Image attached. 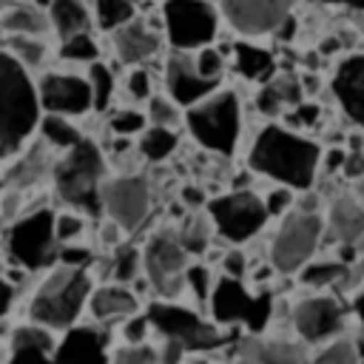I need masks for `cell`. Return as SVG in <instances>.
I'll return each instance as SVG.
<instances>
[{"mask_svg":"<svg viewBox=\"0 0 364 364\" xmlns=\"http://www.w3.org/2000/svg\"><path fill=\"white\" fill-rule=\"evenodd\" d=\"M193 65H196V71H199L202 77H208V80H222L225 54H222V48H216V46H202V48L196 51V57H193Z\"/></svg>","mask_w":364,"mask_h":364,"instance_id":"cell-42","label":"cell"},{"mask_svg":"<svg viewBox=\"0 0 364 364\" xmlns=\"http://www.w3.org/2000/svg\"><path fill=\"white\" fill-rule=\"evenodd\" d=\"M48 14H43V9H37L34 3H14L0 14V31L3 34H26V37H37L43 31H48Z\"/></svg>","mask_w":364,"mask_h":364,"instance_id":"cell-28","label":"cell"},{"mask_svg":"<svg viewBox=\"0 0 364 364\" xmlns=\"http://www.w3.org/2000/svg\"><path fill=\"white\" fill-rule=\"evenodd\" d=\"M128 94L134 100H148L151 97V71L148 68H134L128 74Z\"/></svg>","mask_w":364,"mask_h":364,"instance_id":"cell-49","label":"cell"},{"mask_svg":"<svg viewBox=\"0 0 364 364\" xmlns=\"http://www.w3.org/2000/svg\"><path fill=\"white\" fill-rule=\"evenodd\" d=\"M318 114H321V108L316 102H299L296 108H290L287 122L290 125H299V128H307V125H316L318 122Z\"/></svg>","mask_w":364,"mask_h":364,"instance_id":"cell-48","label":"cell"},{"mask_svg":"<svg viewBox=\"0 0 364 364\" xmlns=\"http://www.w3.org/2000/svg\"><path fill=\"white\" fill-rule=\"evenodd\" d=\"M6 253L14 264L26 270H40L57 259V236H54V213L48 208L31 210L9 228Z\"/></svg>","mask_w":364,"mask_h":364,"instance_id":"cell-11","label":"cell"},{"mask_svg":"<svg viewBox=\"0 0 364 364\" xmlns=\"http://www.w3.org/2000/svg\"><path fill=\"white\" fill-rule=\"evenodd\" d=\"M313 364H364V347L353 344L350 338H336L321 347Z\"/></svg>","mask_w":364,"mask_h":364,"instance_id":"cell-38","label":"cell"},{"mask_svg":"<svg viewBox=\"0 0 364 364\" xmlns=\"http://www.w3.org/2000/svg\"><path fill=\"white\" fill-rule=\"evenodd\" d=\"M293 205V191L287 185H279L273 188L267 196H264V208H267V216H284Z\"/></svg>","mask_w":364,"mask_h":364,"instance_id":"cell-47","label":"cell"},{"mask_svg":"<svg viewBox=\"0 0 364 364\" xmlns=\"http://www.w3.org/2000/svg\"><path fill=\"white\" fill-rule=\"evenodd\" d=\"M91 276L85 267L57 264L34 290L28 301V318L46 330H68L77 324L91 296Z\"/></svg>","mask_w":364,"mask_h":364,"instance_id":"cell-3","label":"cell"},{"mask_svg":"<svg viewBox=\"0 0 364 364\" xmlns=\"http://www.w3.org/2000/svg\"><path fill=\"white\" fill-rule=\"evenodd\" d=\"M233 63H236V71L245 80H253V82H267L276 74V57H273V51H267L262 46H253L247 40L233 43Z\"/></svg>","mask_w":364,"mask_h":364,"instance_id":"cell-26","label":"cell"},{"mask_svg":"<svg viewBox=\"0 0 364 364\" xmlns=\"http://www.w3.org/2000/svg\"><path fill=\"white\" fill-rule=\"evenodd\" d=\"M0 3H6V0H0Z\"/></svg>","mask_w":364,"mask_h":364,"instance_id":"cell-61","label":"cell"},{"mask_svg":"<svg viewBox=\"0 0 364 364\" xmlns=\"http://www.w3.org/2000/svg\"><path fill=\"white\" fill-rule=\"evenodd\" d=\"M43 171H46V156H43V148L34 145V148L26 154V159H20V162L11 168L9 179H11L14 185H31V182H37V179L43 176Z\"/></svg>","mask_w":364,"mask_h":364,"instance_id":"cell-40","label":"cell"},{"mask_svg":"<svg viewBox=\"0 0 364 364\" xmlns=\"http://www.w3.org/2000/svg\"><path fill=\"white\" fill-rule=\"evenodd\" d=\"M293 327L301 341L321 344L341 333L344 327V307L336 296H313L296 304L293 310Z\"/></svg>","mask_w":364,"mask_h":364,"instance_id":"cell-16","label":"cell"},{"mask_svg":"<svg viewBox=\"0 0 364 364\" xmlns=\"http://www.w3.org/2000/svg\"><path fill=\"white\" fill-rule=\"evenodd\" d=\"M82 228H85V219L80 213H60V216H54V236H57V242L77 239L82 233Z\"/></svg>","mask_w":364,"mask_h":364,"instance_id":"cell-45","label":"cell"},{"mask_svg":"<svg viewBox=\"0 0 364 364\" xmlns=\"http://www.w3.org/2000/svg\"><path fill=\"white\" fill-rule=\"evenodd\" d=\"M353 310H355V318H358V324H361V338H364V287H361V293L353 299Z\"/></svg>","mask_w":364,"mask_h":364,"instance_id":"cell-56","label":"cell"},{"mask_svg":"<svg viewBox=\"0 0 364 364\" xmlns=\"http://www.w3.org/2000/svg\"><path fill=\"white\" fill-rule=\"evenodd\" d=\"M148 119L159 128H173L179 122V111H176V102L165 94H151L148 97Z\"/></svg>","mask_w":364,"mask_h":364,"instance_id":"cell-41","label":"cell"},{"mask_svg":"<svg viewBox=\"0 0 364 364\" xmlns=\"http://www.w3.org/2000/svg\"><path fill=\"white\" fill-rule=\"evenodd\" d=\"M111 131L117 136H131V134H142L145 131V114L134 111V108H125V111H117L111 117Z\"/></svg>","mask_w":364,"mask_h":364,"instance_id":"cell-43","label":"cell"},{"mask_svg":"<svg viewBox=\"0 0 364 364\" xmlns=\"http://www.w3.org/2000/svg\"><path fill=\"white\" fill-rule=\"evenodd\" d=\"M219 82L222 80H208L196 71L191 51H173L171 48V54L165 60V91L176 105L191 108V105L202 102L205 97L216 94Z\"/></svg>","mask_w":364,"mask_h":364,"instance_id":"cell-17","label":"cell"},{"mask_svg":"<svg viewBox=\"0 0 364 364\" xmlns=\"http://www.w3.org/2000/svg\"><path fill=\"white\" fill-rule=\"evenodd\" d=\"M185 284L193 290V296H196L199 301H208V296H210V290H213V276L208 273L205 264H188V270H185Z\"/></svg>","mask_w":364,"mask_h":364,"instance_id":"cell-44","label":"cell"},{"mask_svg":"<svg viewBox=\"0 0 364 364\" xmlns=\"http://www.w3.org/2000/svg\"><path fill=\"white\" fill-rule=\"evenodd\" d=\"M301 82L296 80V74H273L256 94V108L264 117H276L284 108H296L301 102Z\"/></svg>","mask_w":364,"mask_h":364,"instance_id":"cell-24","label":"cell"},{"mask_svg":"<svg viewBox=\"0 0 364 364\" xmlns=\"http://www.w3.org/2000/svg\"><path fill=\"white\" fill-rule=\"evenodd\" d=\"M139 267H142V250L134 247V245H119L117 247V256H114V267H111L117 284L134 282L136 273H139Z\"/></svg>","mask_w":364,"mask_h":364,"instance_id":"cell-39","label":"cell"},{"mask_svg":"<svg viewBox=\"0 0 364 364\" xmlns=\"http://www.w3.org/2000/svg\"><path fill=\"white\" fill-rule=\"evenodd\" d=\"M293 0H219V17L242 37L273 34L290 17Z\"/></svg>","mask_w":364,"mask_h":364,"instance_id":"cell-14","label":"cell"},{"mask_svg":"<svg viewBox=\"0 0 364 364\" xmlns=\"http://www.w3.org/2000/svg\"><path fill=\"white\" fill-rule=\"evenodd\" d=\"M40 134H43V139L48 142V145H54V148H74L80 139H82V134L68 122V117H60V114H46V117H40Z\"/></svg>","mask_w":364,"mask_h":364,"instance_id":"cell-33","label":"cell"},{"mask_svg":"<svg viewBox=\"0 0 364 364\" xmlns=\"http://www.w3.org/2000/svg\"><path fill=\"white\" fill-rule=\"evenodd\" d=\"M208 304L213 324H242L250 336L262 333L273 316V296L267 290L250 293L242 284V279H230V276L213 282Z\"/></svg>","mask_w":364,"mask_h":364,"instance_id":"cell-7","label":"cell"},{"mask_svg":"<svg viewBox=\"0 0 364 364\" xmlns=\"http://www.w3.org/2000/svg\"><path fill=\"white\" fill-rule=\"evenodd\" d=\"M94 17L102 31H117L136 17L134 0H94Z\"/></svg>","mask_w":364,"mask_h":364,"instance_id":"cell-32","label":"cell"},{"mask_svg":"<svg viewBox=\"0 0 364 364\" xmlns=\"http://www.w3.org/2000/svg\"><path fill=\"white\" fill-rule=\"evenodd\" d=\"M60 57L68 60V63H97L100 46H97V40L88 31H80V34H71V37L63 40Z\"/></svg>","mask_w":364,"mask_h":364,"instance_id":"cell-37","label":"cell"},{"mask_svg":"<svg viewBox=\"0 0 364 364\" xmlns=\"http://www.w3.org/2000/svg\"><path fill=\"white\" fill-rule=\"evenodd\" d=\"M148 330H151V324H148L145 313H134V316L122 318V341L125 344H142L148 338Z\"/></svg>","mask_w":364,"mask_h":364,"instance_id":"cell-46","label":"cell"},{"mask_svg":"<svg viewBox=\"0 0 364 364\" xmlns=\"http://www.w3.org/2000/svg\"><path fill=\"white\" fill-rule=\"evenodd\" d=\"M145 316H148V324L162 336V341L176 344L182 353H210L225 341V333L219 330V324L168 299L151 301Z\"/></svg>","mask_w":364,"mask_h":364,"instance_id":"cell-6","label":"cell"},{"mask_svg":"<svg viewBox=\"0 0 364 364\" xmlns=\"http://www.w3.org/2000/svg\"><path fill=\"white\" fill-rule=\"evenodd\" d=\"M37 85L9 51L0 48V159L20 151V145L40 125Z\"/></svg>","mask_w":364,"mask_h":364,"instance_id":"cell-2","label":"cell"},{"mask_svg":"<svg viewBox=\"0 0 364 364\" xmlns=\"http://www.w3.org/2000/svg\"><path fill=\"white\" fill-rule=\"evenodd\" d=\"M176 239H179V245H182V250H185L188 256L205 253V247H208V242H210V219H208V216H199V213L188 216Z\"/></svg>","mask_w":364,"mask_h":364,"instance_id":"cell-35","label":"cell"},{"mask_svg":"<svg viewBox=\"0 0 364 364\" xmlns=\"http://www.w3.org/2000/svg\"><path fill=\"white\" fill-rule=\"evenodd\" d=\"M54 358L60 364H111L108 355V336L97 327L74 324L65 330L63 341L54 347Z\"/></svg>","mask_w":364,"mask_h":364,"instance_id":"cell-19","label":"cell"},{"mask_svg":"<svg viewBox=\"0 0 364 364\" xmlns=\"http://www.w3.org/2000/svg\"><path fill=\"white\" fill-rule=\"evenodd\" d=\"M330 233L341 245H353L364 236V205L358 199L341 196L330 205Z\"/></svg>","mask_w":364,"mask_h":364,"instance_id":"cell-25","label":"cell"},{"mask_svg":"<svg viewBox=\"0 0 364 364\" xmlns=\"http://www.w3.org/2000/svg\"><path fill=\"white\" fill-rule=\"evenodd\" d=\"M176 145H179V136H176L173 128L151 125V128H145L142 136H139V151H142V156H145L148 162H159V159L171 156Z\"/></svg>","mask_w":364,"mask_h":364,"instance_id":"cell-30","label":"cell"},{"mask_svg":"<svg viewBox=\"0 0 364 364\" xmlns=\"http://www.w3.org/2000/svg\"><path fill=\"white\" fill-rule=\"evenodd\" d=\"M233 364H313L299 341H264L259 336H245L236 344Z\"/></svg>","mask_w":364,"mask_h":364,"instance_id":"cell-20","label":"cell"},{"mask_svg":"<svg viewBox=\"0 0 364 364\" xmlns=\"http://www.w3.org/2000/svg\"><path fill=\"white\" fill-rule=\"evenodd\" d=\"M185 125L202 148L230 156L239 142V131H242L239 97L233 91H216V94L205 97L202 102L188 108Z\"/></svg>","mask_w":364,"mask_h":364,"instance_id":"cell-5","label":"cell"},{"mask_svg":"<svg viewBox=\"0 0 364 364\" xmlns=\"http://www.w3.org/2000/svg\"><path fill=\"white\" fill-rule=\"evenodd\" d=\"M37 97L46 114L80 117L91 108V88L88 80L80 74H65V71L43 74V80L37 82Z\"/></svg>","mask_w":364,"mask_h":364,"instance_id":"cell-15","label":"cell"},{"mask_svg":"<svg viewBox=\"0 0 364 364\" xmlns=\"http://www.w3.org/2000/svg\"><path fill=\"white\" fill-rule=\"evenodd\" d=\"M350 276V267L344 262H307L299 273L301 284L307 287H333Z\"/></svg>","mask_w":364,"mask_h":364,"instance_id":"cell-31","label":"cell"},{"mask_svg":"<svg viewBox=\"0 0 364 364\" xmlns=\"http://www.w3.org/2000/svg\"><path fill=\"white\" fill-rule=\"evenodd\" d=\"M321 3H330V6H347L358 14H364V0H321Z\"/></svg>","mask_w":364,"mask_h":364,"instance_id":"cell-57","label":"cell"},{"mask_svg":"<svg viewBox=\"0 0 364 364\" xmlns=\"http://www.w3.org/2000/svg\"><path fill=\"white\" fill-rule=\"evenodd\" d=\"M88 310L94 318L100 321H111V318H128L134 313H139V299L131 287L125 284H102L97 290H91L88 296Z\"/></svg>","mask_w":364,"mask_h":364,"instance_id":"cell-23","label":"cell"},{"mask_svg":"<svg viewBox=\"0 0 364 364\" xmlns=\"http://www.w3.org/2000/svg\"><path fill=\"white\" fill-rule=\"evenodd\" d=\"M91 262V250L88 247H77V245H71V247H63L60 250V264H68V267H85Z\"/></svg>","mask_w":364,"mask_h":364,"instance_id":"cell-52","label":"cell"},{"mask_svg":"<svg viewBox=\"0 0 364 364\" xmlns=\"http://www.w3.org/2000/svg\"><path fill=\"white\" fill-rule=\"evenodd\" d=\"M11 304H14V287L0 276V318L11 310Z\"/></svg>","mask_w":364,"mask_h":364,"instance_id":"cell-53","label":"cell"},{"mask_svg":"<svg viewBox=\"0 0 364 364\" xmlns=\"http://www.w3.org/2000/svg\"><path fill=\"white\" fill-rule=\"evenodd\" d=\"M333 97L338 100L347 119L358 128H364V51L347 54L330 80Z\"/></svg>","mask_w":364,"mask_h":364,"instance_id":"cell-18","label":"cell"},{"mask_svg":"<svg viewBox=\"0 0 364 364\" xmlns=\"http://www.w3.org/2000/svg\"><path fill=\"white\" fill-rule=\"evenodd\" d=\"M3 51H9L23 68H34L43 63L46 57V43H40L37 37H26V34H6L3 40Z\"/></svg>","mask_w":364,"mask_h":364,"instance_id":"cell-34","label":"cell"},{"mask_svg":"<svg viewBox=\"0 0 364 364\" xmlns=\"http://www.w3.org/2000/svg\"><path fill=\"white\" fill-rule=\"evenodd\" d=\"M318 162H321L318 142L276 122L264 125L247 151L250 171L270 176L287 185L290 191H307L316 179Z\"/></svg>","mask_w":364,"mask_h":364,"instance_id":"cell-1","label":"cell"},{"mask_svg":"<svg viewBox=\"0 0 364 364\" xmlns=\"http://www.w3.org/2000/svg\"><path fill=\"white\" fill-rule=\"evenodd\" d=\"M102 176H105V159L97 142L82 136L54 165V191L65 205L97 219L102 216Z\"/></svg>","mask_w":364,"mask_h":364,"instance_id":"cell-4","label":"cell"},{"mask_svg":"<svg viewBox=\"0 0 364 364\" xmlns=\"http://www.w3.org/2000/svg\"><path fill=\"white\" fill-rule=\"evenodd\" d=\"M344 148H330L327 154H324V165L330 168V171H338L341 168V162H344Z\"/></svg>","mask_w":364,"mask_h":364,"instance_id":"cell-55","label":"cell"},{"mask_svg":"<svg viewBox=\"0 0 364 364\" xmlns=\"http://www.w3.org/2000/svg\"><path fill=\"white\" fill-rule=\"evenodd\" d=\"M222 267H225V276L230 279H242V273L247 270V262H245V253L239 247H230L222 259Z\"/></svg>","mask_w":364,"mask_h":364,"instance_id":"cell-51","label":"cell"},{"mask_svg":"<svg viewBox=\"0 0 364 364\" xmlns=\"http://www.w3.org/2000/svg\"><path fill=\"white\" fill-rule=\"evenodd\" d=\"M324 222L316 210H287L270 242V262L279 273H299L321 242Z\"/></svg>","mask_w":364,"mask_h":364,"instance_id":"cell-8","label":"cell"},{"mask_svg":"<svg viewBox=\"0 0 364 364\" xmlns=\"http://www.w3.org/2000/svg\"><path fill=\"white\" fill-rule=\"evenodd\" d=\"M358 28H361V34H364V14H358Z\"/></svg>","mask_w":364,"mask_h":364,"instance_id":"cell-60","label":"cell"},{"mask_svg":"<svg viewBox=\"0 0 364 364\" xmlns=\"http://www.w3.org/2000/svg\"><path fill=\"white\" fill-rule=\"evenodd\" d=\"M88 88H91V108L94 111H105L111 97H114V74L105 63H91L88 71Z\"/></svg>","mask_w":364,"mask_h":364,"instance_id":"cell-36","label":"cell"},{"mask_svg":"<svg viewBox=\"0 0 364 364\" xmlns=\"http://www.w3.org/2000/svg\"><path fill=\"white\" fill-rule=\"evenodd\" d=\"M114 51L119 57V63L125 65H139L145 60H151L159 51V34L145 26L142 20H131L125 26H119L114 31Z\"/></svg>","mask_w":364,"mask_h":364,"instance_id":"cell-22","label":"cell"},{"mask_svg":"<svg viewBox=\"0 0 364 364\" xmlns=\"http://www.w3.org/2000/svg\"><path fill=\"white\" fill-rule=\"evenodd\" d=\"M54 336L51 330L28 321L11 333V358L9 364H60L54 358Z\"/></svg>","mask_w":364,"mask_h":364,"instance_id":"cell-21","label":"cell"},{"mask_svg":"<svg viewBox=\"0 0 364 364\" xmlns=\"http://www.w3.org/2000/svg\"><path fill=\"white\" fill-rule=\"evenodd\" d=\"M208 219L219 236L242 245L267 225V208H264V199L256 196L253 191L233 188L208 202Z\"/></svg>","mask_w":364,"mask_h":364,"instance_id":"cell-10","label":"cell"},{"mask_svg":"<svg viewBox=\"0 0 364 364\" xmlns=\"http://www.w3.org/2000/svg\"><path fill=\"white\" fill-rule=\"evenodd\" d=\"M162 26L173 51H199L219 31V9L210 0H165Z\"/></svg>","mask_w":364,"mask_h":364,"instance_id":"cell-9","label":"cell"},{"mask_svg":"<svg viewBox=\"0 0 364 364\" xmlns=\"http://www.w3.org/2000/svg\"><path fill=\"white\" fill-rule=\"evenodd\" d=\"M336 48H338V40H333V37L321 43V51H324V54H327V51H336Z\"/></svg>","mask_w":364,"mask_h":364,"instance_id":"cell-58","label":"cell"},{"mask_svg":"<svg viewBox=\"0 0 364 364\" xmlns=\"http://www.w3.org/2000/svg\"><path fill=\"white\" fill-rule=\"evenodd\" d=\"M182 202L191 205V208L205 205V193H202L199 188H193V185H185V188H182Z\"/></svg>","mask_w":364,"mask_h":364,"instance_id":"cell-54","label":"cell"},{"mask_svg":"<svg viewBox=\"0 0 364 364\" xmlns=\"http://www.w3.org/2000/svg\"><path fill=\"white\" fill-rule=\"evenodd\" d=\"M142 270L148 276V284L165 296L168 301L176 299L185 287V270H188V253L182 250L179 239L168 230H159L148 239L142 247Z\"/></svg>","mask_w":364,"mask_h":364,"instance_id":"cell-12","label":"cell"},{"mask_svg":"<svg viewBox=\"0 0 364 364\" xmlns=\"http://www.w3.org/2000/svg\"><path fill=\"white\" fill-rule=\"evenodd\" d=\"M34 6H37V9H48V6H51V0H34Z\"/></svg>","mask_w":364,"mask_h":364,"instance_id":"cell-59","label":"cell"},{"mask_svg":"<svg viewBox=\"0 0 364 364\" xmlns=\"http://www.w3.org/2000/svg\"><path fill=\"white\" fill-rule=\"evenodd\" d=\"M151 208V188L145 176H117L102 182V210L119 230H136Z\"/></svg>","mask_w":364,"mask_h":364,"instance_id":"cell-13","label":"cell"},{"mask_svg":"<svg viewBox=\"0 0 364 364\" xmlns=\"http://www.w3.org/2000/svg\"><path fill=\"white\" fill-rule=\"evenodd\" d=\"M88 23H91V14H88L85 0H51L48 26L60 34V40L80 34V31H88Z\"/></svg>","mask_w":364,"mask_h":364,"instance_id":"cell-29","label":"cell"},{"mask_svg":"<svg viewBox=\"0 0 364 364\" xmlns=\"http://www.w3.org/2000/svg\"><path fill=\"white\" fill-rule=\"evenodd\" d=\"M341 173H344L347 179H361V176H364V151H361V148H350V151L344 154Z\"/></svg>","mask_w":364,"mask_h":364,"instance_id":"cell-50","label":"cell"},{"mask_svg":"<svg viewBox=\"0 0 364 364\" xmlns=\"http://www.w3.org/2000/svg\"><path fill=\"white\" fill-rule=\"evenodd\" d=\"M182 350L171 341L154 344H122L111 353V364H182Z\"/></svg>","mask_w":364,"mask_h":364,"instance_id":"cell-27","label":"cell"}]
</instances>
